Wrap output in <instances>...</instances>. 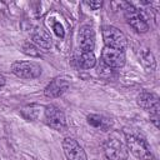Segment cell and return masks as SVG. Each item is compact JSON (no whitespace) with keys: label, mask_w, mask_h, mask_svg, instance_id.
Listing matches in <instances>:
<instances>
[{"label":"cell","mask_w":160,"mask_h":160,"mask_svg":"<svg viewBox=\"0 0 160 160\" xmlns=\"http://www.w3.org/2000/svg\"><path fill=\"white\" fill-rule=\"evenodd\" d=\"M136 102L140 108L144 110L149 111L150 114L152 112H159V96L154 92L149 91H142L138 95Z\"/></svg>","instance_id":"30bf717a"},{"label":"cell","mask_w":160,"mask_h":160,"mask_svg":"<svg viewBox=\"0 0 160 160\" xmlns=\"http://www.w3.org/2000/svg\"><path fill=\"white\" fill-rule=\"evenodd\" d=\"M98 74H99L101 78L106 79V80H109V79L111 80V79L116 78V70L112 69V68H110V66H108V65H105L102 61L100 62V65H99V68H98Z\"/></svg>","instance_id":"e0dca14e"},{"label":"cell","mask_w":160,"mask_h":160,"mask_svg":"<svg viewBox=\"0 0 160 160\" xmlns=\"http://www.w3.org/2000/svg\"><path fill=\"white\" fill-rule=\"evenodd\" d=\"M31 39H32V42L35 45H38L39 48H41V49H46L48 50V49H50L52 46V40H51L50 34L46 30L41 29V28H36L32 31Z\"/></svg>","instance_id":"4fadbf2b"},{"label":"cell","mask_w":160,"mask_h":160,"mask_svg":"<svg viewBox=\"0 0 160 160\" xmlns=\"http://www.w3.org/2000/svg\"><path fill=\"white\" fill-rule=\"evenodd\" d=\"M86 121L90 126H92L94 129L101 130V131H108L111 129L112 126V120L105 115H100V114H90L86 118Z\"/></svg>","instance_id":"7c38bea8"},{"label":"cell","mask_w":160,"mask_h":160,"mask_svg":"<svg viewBox=\"0 0 160 160\" xmlns=\"http://www.w3.org/2000/svg\"><path fill=\"white\" fill-rule=\"evenodd\" d=\"M68 89H69V82L65 79L58 78L46 85V88L44 89V95L50 99L60 98L61 95H64L68 91Z\"/></svg>","instance_id":"8fae6325"},{"label":"cell","mask_w":160,"mask_h":160,"mask_svg":"<svg viewBox=\"0 0 160 160\" xmlns=\"http://www.w3.org/2000/svg\"><path fill=\"white\" fill-rule=\"evenodd\" d=\"M104 154L109 160H126L129 156V150L125 141L120 140L116 135L109 136L102 145Z\"/></svg>","instance_id":"7a4b0ae2"},{"label":"cell","mask_w":160,"mask_h":160,"mask_svg":"<svg viewBox=\"0 0 160 160\" xmlns=\"http://www.w3.org/2000/svg\"><path fill=\"white\" fill-rule=\"evenodd\" d=\"M44 121L49 128H51L56 131H65L68 128V122H66L64 111L59 106L52 105V104L45 106Z\"/></svg>","instance_id":"277c9868"},{"label":"cell","mask_w":160,"mask_h":160,"mask_svg":"<svg viewBox=\"0 0 160 160\" xmlns=\"http://www.w3.org/2000/svg\"><path fill=\"white\" fill-rule=\"evenodd\" d=\"M125 144L128 150L140 160H154V155L146 139L136 130L125 131Z\"/></svg>","instance_id":"6da1fadb"},{"label":"cell","mask_w":160,"mask_h":160,"mask_svg":"<svg viewBox=\"0 0 160 160\" xmlns=\"http://www.w3.org/2000/svg\"><path fill=\"white\" fill-rule=\"evenodd\" d=\"M102 39L106 48L116 49V50H125L128 46V39L124 35L122 31H120L118 28L111 25H105L101 29Z\"/></svg>","instance_id":"3957f363"},{"label":"cell","mask_w":160,"mask_h":160,"mask_svg":"<svg viewBox=\"0 0 160 160\" xmlns=\"http://www.w3.org/2000/svg\"><path fill=\"white\" fill-rule=\"evenodd\" d=\"M79 46L81 51H92L95 48V31L90 25H84L79 30Z\"/></svg>","instance_id":"9c48e42d"},{"label":"cell","mask_w":160,"mask_h":160,"mask_svg":"<svg viewBox=\"0 0 160 160\" xmlns=\"http://www.w3.org/2000/svg\"><path fill=\"white\" fill-rule=\"evenodd\" d=\"M125 51L122 50H116L111 48H104L101 51V61L112 68V69H120L125 65Z\"/></svg>","instance_id":"52a82bcc"},{"label":"cell","mask_w":160,"mask_h":160,"mask_svg":"<svg viewBox=\"0 0 160 160\" xmlns=\"http://www.w3.org/2000/svg\"><path fill=\"white\" fill-rule=\"evenodd\" d=\"M76 62L82 69H91L96 64V58L94 51H80L76 56Z\"/></svg>","instance_id":"9a60e30c"},{"label":"cell","mask_w":160,"mask_h":160,"mask_svg":"<svg viewBox=\"0 0 160 160\" xmlns=\"http://www.w3.org/2000/svg\"><path fill=\"white\" fill-rule=\"evenodd\" d=\"M20 115L26 120V121H35L38 120L40 115V105L38 104H29L25 105L20 110Z\"/></svg>","instance_id":"2e32d148"},{"label":"cell","mask_w":160,"mask_h":160,"mask_svg":"<svg viewBox=\"0 0 160 160\" xmlns=\"http://www.w3.org/2000/svg\"><path fill=\"white\" fill-rule=\"evenodd\" d=\"M11 72L21 79H36L41 75V66L34 61H15Z\"/></svg>","instance_id":"8992f818"},{"label":"cell","mask_w":160,"mask_h":160,"mask_svg":"<svg viewBox=\"0 0 160 160\" xmlns=\"http://www.w3.org/2000/svg\"><path fill=\"white\" fill-rule=\"evenodd\" d=\"M5 82H6V80H5V78H4V75H1L0 74V90L4 88V85H5Z\"/></svg>","instance_id":"44dd1931"},{"label":"cell","mask_w":160,"mask_h":160,"mask_svg":"<svg viewBox=\"0 0 160 160\" xmlns=\"http://www.w3.org/2000/svg\"><path fill=\"white\" fill-rule=\"evenodd\" d=\"M62 150L68 160H88L86 152L72 138H65L62 140Z\"/></svg>","instance_id":"ba28073f"},{"label":"cell","mask_w":160,"mask_h":160,"mask_svg":"<svg viewBox=\"0 0 160 160\" xmlns=\"http://www.w3.org/2000/svg\"><path fill=\"white\" fill-rule=\"evenodd\" d=\"M21 51L29 56H32V58H39L40 56V51L39 49L36 48L35 44L32 42H24L22 46H21Z\"/></svg>","instance_id":"ac0fdd59"},{"label":"cell","mask_w":160,"mask_h":160,"mask_svg":"<svg viewBox=\"0 0 160 160\" xmlns=\"http://www.w3.org/2000/svg\"><path fill=\"white\" fill-rule=\"evenodd\" d=\"M138 55H139V60H140L141 65L144 66V69L146 71H154L155 70L156 61H155V58H154L152 52L150 51V49L142 48L141 50H139Z\"/></svg>","instance_id":"5bb4252c"},{"label":"cell","mask_w":160,"mask_h":160,"mask_svg":"<svg viewBox=\"0 0 160 160\" xmlns=\"http://www.w3.org/2000/svg\"><path fill=\"white\" fill-rule=\"evenodd\" d=\"M84 5H86L91 10H98L102 6V2L101 1H84Z\"/></svg>","instance_id":"ffe728a7"},{"label":"cell","mask_w":160,"mask_h":160,"mask_svg":"<svg viewBox=\"0 0 160 160\" xmlns=\"http://www.w3.org/2000/svg\"><path fill=\"white\" fill-rule=\"evenodd\" d=\"M52 30L55 31V34L60 38V39H62L64 36H65V31H64V28H62V25L60 24V22H58V21H55L54 24H52Z\"/></svg>","instance_id":"d6986e66"},{"label":"cell","mask_w":160,"mask_h":160,"mask_svg":"<svg viewBox=\"0 0 160 160\" xmlns=\"http://www.w3.org/2000/svg\"><path fill=\"white\" fill-rule=\"evenodd\" d=\"M124 16L128 21V24L136 31V32H146L149 30V24L146 21V19L144 18V15L140 12V10H138L134 5L125 2L124 4Z\"/></svg>","instance_id":"5b68a950"}]
</instances>
